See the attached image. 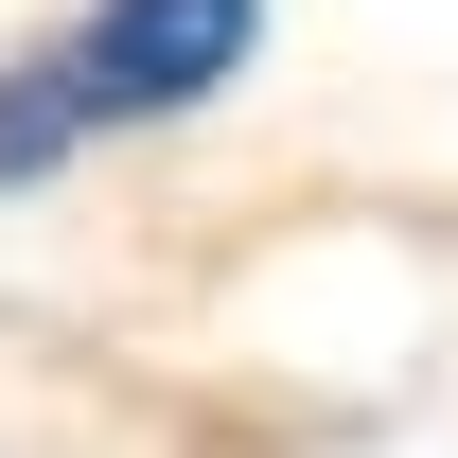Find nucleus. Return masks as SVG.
Listing matches in <instances>:
<instances>
[{"mask_svg":"<svg viewBox=\"0 0 458 458\" xmlns=\"http://www.w3.org/2000/svg\"><path fill=\"white\" fill-rule=\"evenodd\" d=\"M247 54H265V0H71L36 54H0V194L89 141L194 123L212 89H247Z\"/></svg>","mask_w":458,"mask_h":458,"instance_id":"obj_1","label":"nucleus"}]
</instances>
